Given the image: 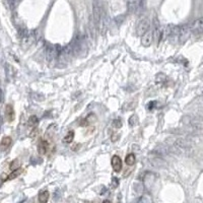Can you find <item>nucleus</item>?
Wrapping results in <instances>:
<instances>
[{
	"label": "nucleus",
	"mask_w": 203,
	"mask_h": 203,
	"mask_svg": "<svg viewBox=\"0 0 203 203\" xmlns=\"http://www.w3.org/2000/svg\"><path fill=\"white\" fill-rule=\"evenodd\" d=\"M92 19H94V25H96L97 30L102 32L103 27H104V19H103V9L97 0L92 1Z\"/></svg>",
	"instance_id": "obj_1"
},
{
	"label": "nucleus",
	"mask_w": 203,
	"mask_h": 203,
	"mask_svg": "<svg viewBox=\"0 0 203 203\" xmlns=\"http://www.w3.org/2000/svg\"><path fill=\"white\" fill-rule=\"evenodd\" d=\"M149 27H150L149 19H146V17H145V19H142L137 25V28H136V34H137V36L142 37V36L148 30Z\"/></svg>",
	"instance_id": "obj_2"
},
{
	"label": "nucleus",
	"mask_w": 203,
	"mask_h": 203,
	"mask_svg": "<svg viewBox=\"0 0 203 203\" xmlns=\"http://www.w3.org/2000/svg\"><path fill=\"white\" fill-rule=\"evenodd\" d=\"M148 158H149L150 164H152L153 167H156V168H164V167L167 166V161H164L161 156L156 155L155 152L150 155L148 156Z\"/></svg>",
	"instance_id": "obj_3"
},
{
	"label": "nucleus",
	"mask_w": 203,
	"mask_h": 203,
	"mask_svg": "<svg viewBox=\"0 0 203 203\" xmlns=\"http://www.w3.org/2000/svg\"><path fill=\"white\" fill-rule=\"evenodd\" d=\"M190 34H191V30H190V25H185L180 27V34H179V41L181 43L186 42L189 39Z\"/></svg>",
	"instance_id": "obj_4"
},
{
	"label": "nucleus",
	"mask_w": 203,
	"mask_h": 203,
	"mask_svg": "<svg viewBox=\"0 0 203 203\" xmlns=\"http://www.w3.org/2000/svg\"><path fill=\"white\" fill-rule=\"evenodd\" d=\"M152 40H153L152 32L148 30L147 32L141 37V45H142L143 47H149L151 43H152Z\"/></svg>",
	"instance_id": "obj_5"
},
{
	"label": "nucleus",
	"mask_w": 203,
	"mask_h": 203,
	"mask_svg": "<svg viewBox=\"0 0 203 203\" xmlns=\"http://www.w3.org/2000/svg\"><path fill=\"white\" fill-rule=\"evenodd\" d=\"M191 33L194 34H201L203 33V19H197L193 22V24L190 25Z\"/></svg>",
	"instance_id": "obj_6"
},
{
	"label": "nucleus",
	"mask_w": 203,
	"mask_h": 203,
	"mask_svg": "<svg viewBox=\"0 0 203 203\" xmlns=\"http://www.w3.org/2000/svg\"><path fill=\"white\" fill-rule=\"evenodd\" d=\"M111 164H112V168L114 170L116 173H119V172H121L122 170V167H123V164H122V160L120 156L118 155H114L112 158L111 160Z\"/></svg>",
	"instance_id": "obj_7"
},
{
	"label": "nucleus",
	"mask_w": 203,
	"mask_h": 203,
	"mask_svg": "<svg viewBox=\"0 0 203 203\" xmlns=\"http://www.w3.org/2000/svg\"><path fill=\"white\" fill-rule=\"evenodd\" d=\"M5 118L8 122H12L14 120V110L11 105H6L5 107Z\"/></svg>",
	"instance_id": "obj_8"
},
{
	"label": "nucleus",
	"mask_w": 203,
	"mask_h": 203,
	"mask_svg": "<svg viewBox=\"0 0 203 203\" xmlns=\"http://www.w3.org/2000/svg\"><path fill=\"white\" fill-rule=\"evenodd\" d=\"M96 120H97L96 114L91 113V114L87 115V116L80 122V126H88L91 124H94V123L96 122Z\"/></svg>",
	"instance_id": "obj_9"
},
{
	"label": "nucleus",
	"mask_w": 203,
	"mask_h": 203,
	"mask_svg": "<svg viewBox=\"0 0 203 203\" xmlns=\"http://www.w3.org/2000/svg\"><path fill=\"white\" fill-rule=\"evenodd\" d=\"M155 175L150 174V173H147L145 174L144 178H143V184H144L145 188H150V186L152 185V183L155 182Z\"/></svg>",
	"instance_id": "obj_10"
},
{
	"label": "nucleus",
	"mask_w": 203,
	"mask_h": 203,
	"mask_svg": "<svg viewBox=\"0 0 203 203\" xmlns=\"http://www.w3.org/2000/svg\"><path fill=\"white\" fill-rule=\"evenodd\" d=\"M11 137L10 136H4L3 138L0 141V149L1 150H5L9 147L10 144H11Z\"/></svg>",
	"instance_id": "obj_11"
},
{
	"label": "nucleus",
	"mask_w": 203,
	"mask_h": 203,
	"mask_svg": "<svg viewBox=\"0 0 203 203\" xmlns=\"http://www.w3.org/2000/svg\"><path fill=\"white\" fill-rule=\"evenodd\" d=\"M48 148H49V144L47 141L44 139H41L39 144H38V150H39V152L41 155H45V153L48 151Z\"/></svg>",
	"instance_id": "obj_12"
},
{
	"label": "nucleus",
	"mask_w": 203,
	"mask_h": 203,
	"mask_svg": "<svg viewBox=\"0 0 203 203\" xmlns=\"http://www.w3.org/2000/svg\"><path fill=\"white\" fill-rule=\"evenodd\" d=\"M49 197H50V193L47 190H44L39 194V197H38V200H39L40 203H47L49 200Z\"/></svg>",
	"instance_id": "obj_13"
},
{
	"label": "nucleus",
	"mask_w": 203,
	"mask_h": 203,
	"mask_svg": "<svg viewBox=\"0 0 203 203\" xmlns=\"http://www.w3.org/2000/svg\"><path fill=\"white\" fill-rule=\"evenodd\" d=\"M135 161H136V158L133 153H129V155L125 158V163H126V164H128V166H133V164H135Z\"/></svg>",
	"instance_id": "obj_14"
},
{
	"label": "nucleus",
	"mask_w": 203,
	"mask_h": 203,
	"mask_svg": "<svg viewBox=\"0 0 203 203\" xmlns=\"http://www.w3.org/2000/svg\"><path fill=\"white\" fill-rule=\"evenodd\" d=\"M128 122H129L130 126L134 127V126H137L138 124H139V118H138V116L136 114H133L132 116L129 118V121Z\"/></svg>",
	"instance_id": "obj_15"
},
{
	"label": "nucleus",
	"mask_w": 203,
	"mask_h": 203,
	"mask_svg": "<svg viewBox=\"0 0 203 203\" xmlns=\"http://www.w3.org/2000/svg\"><path fill=\"white\" fill-rule=\"evenodd\" d=\"M74 139V131H69L67 134L65 135V137H64V142L65 143H71Z\"/></svg>",
	"instance_id": "obj_16"
},
{
	"label": "nucleus",
	"mask_w": 203,
	"mask_h": 203,
	"mask_svg": "<svg viewBox=\"0 0 203 203\" xmlns=\"http://www.w3.org/2000/svg\"><path fill=\"white\" fill-rule=\"evenodd\" d=\"M9 169L11 170V171H15V170H19V161L17 160V158H15L9 164Z\"/></svg>",
	"instance_id": "obj_17"
},
{
	"label": "nucleus",
	"mask_w": 203,
	"mask_h": 203,
	"mask_svg": "<svg viewBox=\"0 0 203 203\" xmlns=\"http://www.w3.org/2000/svg\"><path fill=\"white\" fill-rule=\"evenodd\" d=\"M38 122H39V120H38V117L35 116V115L30 116L29 118V120H28V123H29L30 126H36V125L38 124Z\"/></svg>",
	"instance_id": "obj_18"
},
{
	"label": "nucleus",
	"mask_w": 203,
	"mask_h": 203,
	"mask_svg": "<svg viewBox=\"0 0 203 203\" xmlns=\"http://www.w3.org/2000/svg\"><path fill=\"white\" fill-rule=\"evenodd\" d=\"M137 203H152V201H151V198L148 195H143V196L140 197Z\"/></svg>",
	"instance_id": "obj_19"
},
{
	"label": "nucleus",
	"mask_w": 203,
	"mask_h": 203,
	"mask_svg": "<svg viewBox=\"0 0 203 203\" xmlns=\"http://www.w3.org/2000/svg\"><path fill=\"white\" fill-rule=\"evenodd\" d=\"M166 79H167V76L164 75V73H158L155 77V81L158 82V83H161V82H164Z\"/></svg>",
	"instance_id": "obj_20"
},
{
	"label": "nucleus",
	"mask_w": 203,
	"mask_h": 203,
	"mask_svg": "<svg viewBox=\"0 0 203 203\" xmlns=\"http://www.w3.org/2000/svg\"><path fill=\"white\" fill-rule=\"evenodd\" d=\"M22 173V170L19 169V170H15V171L12 172L11 174L9 175L8 176V178H7V180H11V179H14V178H16L17 176H19V174Z\"/></svg>",
	"instance_id": "obj_21"
},
{
	"label": "nucleus",
	"mask_w": 203,
	"mask_h": 203,
	"mask_svg": "<svg viewBox=\"0 0 203 203\" xmlns=\"http://www.w3.org/2000/svg\"><path fill=\"white\" fill-rule=\"evenodd\" d=\"M113 124L116 128H121L122 127V120L121 119H116L114 120V122H113Z\"/></svg>",
	"instance_id": "obj_22"
},
{
	"label": "nucleus",
	"mask_w": 203,
	"mask_h": 203,
	"mask_svg": "<svg viewBox=\"0 0 203 203\" xmlns=\"http://www.w3.org/2000/svg\"><path fill=\"white\" fill-rule=\"evenodd\" d=\"M118 186H119V181H118L117 178H115V177H114V178L112 179V185H111V187L115 189V188H117Z\"/></svg>",
	"instance_id": "obj_23"
},
{
	"label": "nucleus",
	"mask_w": 203,
	"mask_h": 203,
	"mask_svg": "<svg viewBox=\"0 0 203 203\" xmlns=\"http://www.w3.org/2000/svg\"><path fill=\"white\" fill-rule=\"evenodd\" d=\"M3 91H2V89L0 88V103H2V101H3Z\"/></svg>",
	"instance_id": "obj_24"
},
{
	"label": "nucleus",
	"mask_w": 203,
	"mask_h": 203,
	"mask_svg": "<svg viewBox=\"0 0 203 203\" xmlns=\"http://www.w3.org/2000/svg\"><path fill=\"white\" fill-rule=\"evenodd\" d=\"M103 203H111V201H109V200H105Z\"/></svg>",
	"instance_id": "obj_25"
}]
</instances>
